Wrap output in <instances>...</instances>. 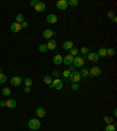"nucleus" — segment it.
Returning <instances> with one entry per match:
<instances>
[{
    "label": "nucleus",
    "instance_id": "25",
    "mask_svg": "<svg viewBox=\"0 0 117 131\" xmlns=\"http://www.w3.org/2000/svg\"><path fill=\"white\" fill-rule=\"evenodd\" d=\"M104 122H105L107 124H112L114 119H112V117H110V116H104Z\"/></svg>",
    "mask_w": 117,
    "mask_h": 131
},
{
    "label": "nucleus",
    "instance_id": "31",
    "mask_svg": "<svg viewBox=\"0 0 117 131\" xmlns=\"http://www.w3.org/2000/svg\"><path fill=\"white\" fill-rule=\"evenodd\" d=\"M6 81H7L6 75H4L3 73H0V83H5Z\"/></svg>",
    "mask_w": 117,
    "mask_h": 131
},
{
    "label": "nucleus",
    "instance_id": "19",
    "mask_svg": "<svg viewBox=\"0 0 117 131\" xmlns=\"http://www.w3.org/2000/svg\"><path fill=\"white\" fill-rule=\"evenodd\" d=\"M96 54L98 55V57H105V56H107V48L101 47Z\"/></svg>",
    "mask_w": 117,
    "mask_h": 131
},
{
    "label": "nucleus",
    "instance_id": "15",
    "mask_svg": "<svg viewBox=\"0 0 117 131\" xmlns=\"http://www.w3.org/2000/svg\"><path fill=\"white\" fill-rule=\"evenodd\" d=\"M11 30H12L13 33H19V32L21 30L20 24H18V22H13V24L11 25Z\"/></svg>",
    "mask_w": 117,
    "mask_h": 131
},
{
    "label": "nucleus",
    "instance_id": "28",
    "mask_svg": "<svg viewBox=\"0 0 117 131\" xmlns=\"http://www.w3.org/2000/svg\"><path fill=\"white\" fill-rule=\"evenodd\" d=\"M39 51L41 52V53H45V52H47L48 49H47V46L45 43H42V45H40L39 46Z\"/></svg>",
    "mask_w": 117,
    "mask_h": 131
},
{
    "label": "nucleus",
    "instance_id": "38",
    "mask_svg": "<svg viewBox=\"0 0 117 131\" xmlns=\"http://www.w3.org/2000/svg\"><path fill=\"white\" fill-rule=\"evenodd\" d=\"M25 93H26V94H29V93H30V88L29 87H25Z\"/></svg>",
    "mask_w": 117,
    "mask_h": 131
},
{
    "label": "nucleus",
    "instance_id": "16",
    "mask_svg": "<svg viewBox=\"0 0 117 131\" xmlns=\"http://www.w3.org/2000/svg\"><path fill=\"white\" fill-rule=\"evenodd\" d=\"M6 107L10 108V109H14V108H17V101L13 100V98L7 100V101H6Z\"/></svg>",
    "mask_w": 117,
    "mask_h": 131
},
{
    "label": "nucleus",
    "instance_id": "27",
    "mask_svg": "<svg viewBox=\"0 0 117 131\" xmlns=\"http://www.w3.org/2000/svg\"><path fill=\"white\" fill-rule=\"evenodd\" d=\"M115 130H116V128H115L114 124H108L105 126V131H115Z\"/></svg>",
    "mask_w": 117,
    "mask_h": 131
},
{
    "label": "nucleus",
    "instance_id": "29",
    "mask_svg": "<svg viewBox=\"0 0 117 131\" xmlns=\"http://www.w3.org/2000/svg\"><path fill=\"white\" fill-rule=\"evenodd\" d=\"M77 53H79V49H77V48L73 47L71 49H70V55H71V56H76Z\"/></svg>",
    "mask_w": 117,
    "mask_h": 131
},
{
    "label": "nucleus",
    "instance_id": "37",
    "mask_svg": "<svg viewBox=\"0 0 117 131\" xmlns=\"http://www.w3.org/2000/svg\"><path fill=\"white\" fill-rule=\"evenodd\" d=\"M36 4H37V0H32V1L29 3V5H30V6H35Z\"/></svg>",
    "mask_w": 117,
    "mask_h": 131
},
{
    "label": "nucleus",
    "instance_id": "41",
    "mask_svg": "<svg viewBox=\"0 0 117 131\" xmlns=\"http://www.w3.org/2000/svg\"><path fill=\"white\" fill-rule=\"evenodd\" d=\"M114 116H117V110H116V109L114 110Z\"/></svg>",
    "mask_w": 117,
    "mask_h": 131
},
{
    "label": "nucleus",
    "instance_id": "33",
    "mask_svg": "<svg viewBox=\"0 0 117 131\" xmlns=\"http://www.w3.org/2000/svg\"><path fill=\"white\" fill-rule=\"evenodd\" d=\"M79 88H80V85H79L77 83H73V84H71V89H73L74 91L79 90Z\"/></svg>",
    "mask_w": 117,
    "mask_h": 131
},
{
    "label": "nucleus",
    "instance_id": "2",
    "mask_svg": "<svg viewBox=\"0 0 117 131\" xmlns=\"http://www.w3.org/2000/svg\"><path fill=\"white\" fill-rule=\"evenodd\" d=\"M68 80H69L70 82H73V83H77V82L81 80L80 71H76V70L71 71V73H70V75H69V78H68Z\"/></svg>",
    "mask_w": 117,
    "mask_h": 131
},
{
    "label": "nucleus",
    "instance_id": "18",
    "mask_svg": "<svg viewBox=\"0 0 117 131\" xmlns=\"http://www.w3.org/2000/svg\"><path fill=\"white\" fill-rule=\"evenodd\" d=\"M73 47H74L73 41H70V40L64 41V43H63V49H66V51H70V49H71Z\"/></svg>",
    "mask_w": 117,
    "mask_h": 131
},
{
    "label": "nucleus",
    "instance_id": "7",
    "mask_svg": "<svg viewBox=\"0 0 117 131\" xmlns=\"http://www.w3.org/2000/svg\"><path fill=\"white\" fill-rule=\"evenodd\" d=\"M21 82H22V78L20 76H13V77L11 78V84L14 85V87H19L21 84Z\"/></svg>",
    "mask_w": 117,
    "mask_h": 131
},
{
    "label": "nucleus",
    "instance_id": "36",
    "mask_svg": "<svg viewBox=\"0 0 117 131\" xmlns=\"http://www.w3.org/2000/svg\"><path fill=\"white\" fill-rule=\"evenodd\" d=\"M108 17H109V18H110V19H111V20H112V19H114V18H115V13H114V12H112V11H110V12L108 13Z\"/></svg>",
    "mask_w": 117,
    "mask_h": 131
},
{
    "label": "nucleus",
    "instance_id": "35",
    "mask_svg": "<svg viewBox=\"0 0 117 131\" xmlns=\"http://www.w3.org/2000/svg\"><path fill=\"white\" fill-rule=\"evenodd\" d=\"M69 75H70V71H68V70L63 71V77L64 78H67V80H68V78H69Z\"/></svg>",
    "mask_w": 117,
    "mask_h": 131
},
{
    "label": "nucleus",
    "instance_id": "30",
    "mask_svg": "<svg viewBox=\"0 0 117 131\" xmlns=\"http://www.w3.org/2000/svg\"><path fill=\"white\" fill-rule=\"evenodd\" d=\"M79 5V0H69L68 1V6H77Z\"/></svg>",
    "mask_w": 117,
    "mask_h": 131
},
{
    "label": "nucleus",
    "instance_id": "23",
    "mask_svg": "<svg viewBox=\"0 0 117 131\" xmlns=\"http://www.w3.org/2000/svg\"><path fill=\"white\" fill-rule=\"evenodd\" d=\"M44 82L46 84H48V85H50V84H52V82H53V78H52V76L47 75V76H45V77H44Z\"/></svg>",
    "mask_w": 117,
    "mask_h": 131
},
{
    "label": "nucleus",
    "instance_id": "3",
    "mask_svg": "<svg viewBox=\"0 0 117 131\" xmlns=\"http://www.w3.org/2000/svg\"><path fill=\"white\" fill-rule=\"evenodd\" d=\"M49 87L54 88V89H56V90H61L62 87H63V82H62L60 78H55V80L52 82V84H50Z\"/></svg>",
    "mask_w": 117,
    "mask_h": 131
},
{
    "label": "nucleus",
    "instance_id": "20",
    "mask_svg": "<svg viewBox=\"0 0 117 131\" xmlns=\"http://www.w3.org/2000/svg\"><path fill=\"white\" fill-rule=\"evenodd\" d=\"M22 21H25V17H23V14H21V13L17 14V18H15V22H18V24H21Z\"/></svg>",
    "mask_w": 117,
    "mask_h": 131
},
{
    "label": "nucleus",
    "instance_id": "4",
    "mask_svg": "<svg viewBox=\"0 0 117 131\" xmlns=\"http://www.w3.org/2000/svg\"><path fill=\"white\" fill-rule=\"evenodd\" d=\"M102 70H101V68L98 66H93L90 68V70H89V76H94V77H96V76H100Z\"/></svg>",
    "mask_w": 117,
    "mask_h": 131
},
{
    "label": "nucleus",
    "instance_id": "1",
    "mask_svg": "<svg viewBox=\"0 0 117 131\" xmlns=\"http://www.w3.org/2000/svg\"><path fill=\"white\" fill-rule=\"evenodd\" d=\"M28 126H29L30 130H37V129H40L41 126V122L36 118H32L28 121Z\"/></svg>",
    "mask_w": 117,
    "mask_h": 131
},
{
    "label": "nucleus",
    "instance_id": "24",
    "mask_svg": "<svg viewBox=\"0 0 117 131\" xmlns=\"http://www.w3.org/2000/svg\"><path fill=\"white\" fill-rule=\"evenodd\" d=\"M1 93H3L4 96H10L11 95V89L10 88H3V89H1Z\"/></svg>",
    "mask_w": 117,
    "mask_h": 131
},
{
    "label": "nucleus",
    "instance_id": "17",
    "mask_svg": "<svg viewBox=\"0 0 117 131\" xmlns=\"http://www.w3.org/2000/svg\"><path fill=\"white\" fill-rule=\"evenodd\" d=\"M46 109L42 107H39L36 109V115H37V117H40V118H44L45 116H46Z\"/></svg>",
    "mask_w": 117,
    "mask_h": 131
},
{
    "label": "nucleus",
    "instance_id": "13",
    "mask_svg": "<svg viewBox=\"0 0 117 131\" xmlns=\"http://www.w3.org/2000/svg\"><path fill=\"white\" fill-rule=\"evenodd\" d=\"M62 61H63V56H62V55H60V54L55 55V56H54V59H53L54 64H56V66H60V64H62Z\"/></svg>",
    "mask_w": 117,
    "mask_h": 131
},
{
    "label": "nucleus",
    "instance_id": "5",
    "mask_svg": "<svg viewBox=\"0 0 117 131\" xmlns=\"http://www.w3.org/2000/svg\"><path fill=\"white\" fill-rule=\"evenodd\" d=\"M73 64H74V67H76V68H82V66L84 64L83 57H81V56H74Z\"/></svg>",
    "mask_w": 117,
    "mask_h": 131
},
{
    "label": "nucleus",
    "instance_id": "21",
    "mask_svg": "<svg viewBox=\"0 0 117 131\" xmlns=\"http://www.w3.org/2000/svg\"><path fill=\"white\" fill-rule=\"evenodd\" d=\"M79 52H81V54L83 55V57H84V59H86V57H87V55H88V54H89V49H88L87 47H82V48H81V49H80V51H79ZM84 59H83V60H84Z\"/></svg>",
    "mask_w": 117,
    "mask_h": 131
},
{
    "label": "nucleus",
    "instance_id": "26",
    "mask_svg": "<svg viewBox=\"0 0 117 131\" xmlns=\"http://www.w3.org/2000/svg\"><path fill=\"white\" fill-rule=\"evenodd\" d=\"M115 49L114 48H109V49H107V56H114L115 55Z\"/></svg>",
    "mask_w": 117,
    "mask_h": 131
},
{
    "label": "nucleus",
    "instance_id": "14",
    "mask_svg": "<svg viewBox=\"0 0 117 131\" xmlns=\"http://www.w3.org/2000/svg\"><path fill=\"white\" fill-rule=\"evenodd\" d=\"M46 20L48 24H56L57 22V17L55 14H49L48 17L46 18Z\"/></svg>",
    "mask_w": 117,
    "mask_h": 131
},
{
    "label": "nucleus",
    "instance_id": "9",
    "mask_svg": "<svg viewBox=\"0 0 117 131\" xmlns=\"http://www.w3.org/2000/svg\"><path fill=\"white\" fill-rule=\"evenodd\" d=\"M73 60H74V56H71V55H66V56L63 57V61H62V63H64L66 66H71L73 64Z\"/></svg>",
    "mask_w": 117,
    "mask_h": 131
},
{
    "label": "nucleus",
    "instance_id": "32",
    "mask_svg": "<svg viewBox=\"0 0 117 131\" xmlns=\"http://www.w3.org/2000/svg\"><path fill=\"white\" fill-rule=\"evenodd\" d=\"M32 83H33V80H32V78H26V80H25V84H26V87H30V85H32Z\"/></svg>",
    "mask_w": 117,
    "mask_h": 131
},
{
    "label": "nucleus",
    "instance_id": "22",
    "mask_svg": "<svg viewBox=\"0 0 117 131\" xmlns=\"http://www.w3.org/2000/svg\"><path fill=\"white\" fill-rule=\"evenodd\" d=\"M81 77H88L89 76V70H87L86 68H82V70L80 71Z\"/></svg>",
    "mask_w": 117,
    "mask_h": 131
},
{
    "label": "nucleus",
    "instance_id": "8",
    "mask_svg": "<svg viewBox=\"0 0 117 131\" xmlns=\"http://www.w3.org/2000/svg\"><path fill=\"white\" fill-rule=\"evenodd\" d=\"M55 34H56V32H53L52 29H45L44 33H42V36L47 40H50V37H53V35H55Z\"/></svg>",
    "mask_w": 117,
    "mask_h": 131
},
{
    "label": "nucleus",
    "instance_id": "34",
    "mask_svg": "<svg viewBox=\"0 0 117 131\" xmlns=\"http://www.w3.org/2000/svg\"><path fill=\"white\" fill-rule=\"evenodd\" d=\"M20 26H21V29H22V28H27V27H28V22L25 20V21H22V22L20 24Z\"/></svg>",
    "mask_w": 117,
    "mask_h": 131
},
{
    "label": "nucleus",
    "instance_id": "39",
    "mask_svg": "<svg viewBox=\"0 0 117 131\" xmlns=\"http://www.w3.org/2000/svg\"><path fill=\"white\" fill-rule=\"evenodd\" d=\"M0 107H1V108L6 107V102H5V101H0Z\"/></svg>",
    "mask_w": 117,
    "mask_h": 131
},
{
    "label": "nucleus",
    "instance_id": "10",
    "mask_svg": "<svg viewBox=\"0 0 117 131\" xmlns=\"http://www.w3.org/2000/svg\"><path fill=\"white\" fill-rule=\"evenodd\" d=\"M46 46H47V49L48 51H54V49H56V41L50 39V40H48V43Z\"/></svg>",
    "mask_w": 117,
    "mask_h": 131
},
{
    "label": "nucleus",
    "instance_id": "11",
    "mask_svg": "<svg viewBox=\"0 0 117 131\" xmlns=\"http://www.w3.org/2000/svg\"><path fill=\"white\" fill-rule=\"evenodd\" d=\"M87 59L90 62H97V61L100 60V57H98V55H97L96 53H89L87 55Z\"/></svg>",
    "mask_w": 117,
    "mask_h": 131
},
{
    "label": "nucleus",
    "instance_id": "40",
    "mask_svg": "<svg viewBox=\"0 0 117 131\" xmlns=\"http://www.w3.org/2000/svg\"><path fill=\"white\" fill-rule=\"evenodd\" d=\"M53 75H54V76H55V77H57V76H59V71H56V70H55V71H54V73H53Z\"/></svg>",
    "mask_w": 117,
    "mask_h": 131
},
{
    "label": "nucleus",
    "instance_id": "42",
    "mask_svg": "<svg viewBox=\"0 0 117 131\" xmlns=\"http://www.w3.org/2000/svg\"><path fill=\"white\" fill-rule=\"evenodd\" d=\"M1 71H3V68H1V67H0V73H1Z\"/></svg>",
    "mask_w": 117,
    "mask_h": 131
},
{
    "label": "nucleus",
    "instance_id": "6",
    "mask_svg": "<svg viewBox=\"0 0 117 131\" xmlns=\"http://www.w3.org/2000/svg\"><path fill=\"white\" fill-rule=\"evenodd\" d=\"M56 7L59 8V10H61V11L67 10L68 1H67V0H59V1H56Z\"/></svg>",
    "mask_w": 117,
    "mask_h": 131
},
{
    "label": "nucleus",
    "instance_id": "12",
    "mask_svg": "<svg viewBox=\"0 0 117 131\" xmlns=\"http://www.w3.org/2000/svg\"><path fill=\"white\" fill-rule=\"evenodd\" d=\"M34 7H35V11L36 12H42V11L46 10V4L42 3V1H37V4Z\"/></svg>",
    "mask_w": 117,
    "mask_h": 131
}]
</instances>
